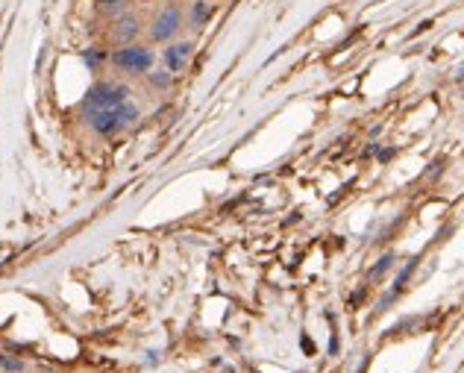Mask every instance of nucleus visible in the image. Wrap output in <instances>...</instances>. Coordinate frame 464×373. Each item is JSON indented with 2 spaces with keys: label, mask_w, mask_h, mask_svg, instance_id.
Instances as JSON below:
<instances>
[{
  "label": "nucleus",
  "mask_w": 464,
  "mask_h": 373,
  "mask_svg": "<svg viewBox=\"0 0 464 373\" xmlns=\"http://www.w3.org/2000/svg\"><path fill=\"white\" fill-rule=\"evenodd\" d=\"M92 9H94L97 18L109 24V21H115V18L136 9V0H92Z\"/></svg>",
  "instance_id": "nucleus-8"
},
{
  "label": "nucleus",
  "mask_w": 464,
  "mask_h": 373,
  "mask_svg": "<svg viewBox=\"0 0 464 373\" xmlns=\"http://www.w3.org/2000/svg\"><path fill=\"white\" fill-rule=\"evenodd\" d=\"M159 53L156 44L150 42H136V44H124V47H112V56H109V68L118 71L121 77L127 80H144L156 68Z\"/></svg>",
  "instance_id": "nucleus-1"
},
{
  "label": "nucleus",
  "mask_w": 464,
  "mask_h": 373,
  "mask_svg": "<svg viewBox=\"0 0 464 373\" xmlns=\"http://www.w3.org/2000/svg\"><path fill=\"white\" fill-rule=\"evenodd\" d=\"M418 262H420L418 256H414V259H409V262H406V268H402V271L397 273V280H394V288H391V294H388V297L382 300V309H385V306L391 303V300H397V297H400L402 292H406V285L411 282L414 271H418Z\"/></svg>",
  "instance_id": "nucleus-11"
},
{
  "label": "nucleus",
  "mask_w": 464,
  "mask_h": 373,
  "mask_svg": "<svg viewBox=\"0 0 464 373\" xmlns=\"http://www.w3.org/2000/svg\"><path fill=\"white\" fill-rule=\"evenodd\" d=\"M109 56H112V47L106 44H89L82 51V65L92 71V74H103L109 68Z\"/></svg>",
  "instance_id": "nucleus-9"
},
{
  "label": "nucleus",
  "mask_w": 464,
  "mask_h": 373,
  "mask_svg": "<svg viewBox=\"0 0 464 373\" xmlns=\"http://www.w3.org/2000/svg\"><path fill=\"white\" fill-rule=\"evenodd\" d=\"M106 42H109V47L148 42V18H144L139 9H132V12H127V15L109 21L106 24Z\"/></svg>",
  "instance_id": "nucleus-5"
},
{
  "label": "nucleus",
  "mask_w": 464,
  "mask_h": 373,
  "mask_svg": "<svg viewBox=\"0 0 464 373\" xmlns=\"http://www.w3.org/2000/svg\"><path fill=\"white\" fill-rule=\"evenodd\" d=\"M456 82H459V86L464 89V65L459 68V74H456Z\"/></svg>",
  "instance_id": "nucleus-14"
},
{
  "label": "nucleus",
  "mask_w": 464,
  "mask_h": 373,
  "mask_svg": "<svg viewBox=\"0 0 464 373\" xmlns=\"http://www.w3.org/2000/svg\"><path fill=\"white\" fill-rule=\"evenodd\" d=\"M218 12L215 0H188L186 4V30L188 33H203L212 24Z\"/></svg>",
  "instance_id": "nucleus-7"
},
{
  "label": "nucleus",
  "mask_w": 464,
  "mask_h": 373,
  "mask_svg": "<svg viewBox=\"0 0 464 373\" xmlns=\"http://www.w3.org/2000/svg\"><path fill=\"white\" fill-rule=\"evenodd\" d=\"M141 118V106L136 103V98L127 100L124 106H115V110H101V112H89L82 115L85 127H89L94 136L101 139H115L124 129H130Z\"/></svg>",
  "instance_id": "nucleus-2"
},
{
  "label": "nucleus",
  "mask_w": 464,
  "mask_h": 373,
  "mask_svg": "<svg viewBox=\"0 0 464 373\" xmlns=\"http://www.w3.org/2000/svg\"><path fill=\"white\" fill-rule=\"evenodd\" d=\"M136 94L127 86L124 80H109L101 77L94 80L89 91L82 94L80 100V115H89V112H101V110H115V106H124L127 100H132Z\"/></svg>",
  "instance_id": "nucleus-3"
},
{
  "label": "nucleus",
  "mask_w": 464,
  "mask_h": 373,
  "mask_svg": "<svg viewBox=\"0 0 464 373\" xmlns=\"http://www.w3.org/2000/svg\"><path fill=\"white\" fill-rule=\"evenodd\" d=\"M394 262H397V256L394 253H385V256L373 264V268L368 271V282H382L385 280V273H391L394 271Z\"/></svg>",
  "instance_id": "nucleus-12"
},
{
  "label": "nucleus",
  "mask_w": 464,
  "mask_h": 373,
  "mask_svg": "<svg viewBox=\"0 0 464 373\" xmlns=\"http://www.w3.org/2000/svg\"><path fill=\"white\" fill-rule=\"evenodd\" d=\"M182 33H186V4H179V0H165L148 21V42L165 47L168 42L179 39Z\"/></svg>",
  "instance_id": "nucleus-4"
},
{
  "label": "nucleus",
  "mask_w": 464,
  "mask_h": 373,
  "mask_svg": "<svg viewBox=\"0 0 464 373\" xmlns=\"http://www.w3.org/2000/svg\"><path fill=\"white\" fill-rule=\"evenodd\" d=\"M0 373H27V362L15 353L0 350Z\"/></svg>",
  "instance_id": "nucleus-13"
},
{
  "label": "nucleus",
  "mask_w": 464,
  "mask_h": 373,
  "mask_svg": "<svg viewBox=\"0 0 464 373\" xmlns=\"http://www.w3.org/2000/svg\"><path fill=\"white\" fill-rule=\"evenodd\" d=\"M144 86H148V91H153V94H168L177 86V74H170L168 68H153L150 74L144 77Z\"/></svg>",
  "instance_id": "nucleus-10"
},
{
  "label": "nucleus",
  "mask_w": 464,
  "mask_h": 373,
  "mask_svg": "<svg viewBox=\"0 0 464 373\" xmlns=\"http://www.w3.org/2000/svg\"><path fill=\"white\" fill-rule=\"evenodd\" d=\"M194 53H198V42L194 39H174L168 42L162 51H159V59H162V68H168L170 74H186V71L191 68L194 62Z\"/></svg>",
  "instance_id": "nucleus-6"
}]
</instances>
